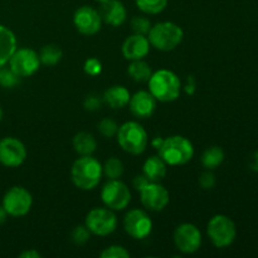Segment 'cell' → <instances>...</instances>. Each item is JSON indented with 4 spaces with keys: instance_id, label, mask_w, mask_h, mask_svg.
<instances>
[{
    "instance_id": "1",
    "label": "cell",
    "mask_w": 258,
    "mask_h": 258,
    "mask_svg": "<svg viewBox=\"0 0 258 258\" xmlns=\"http://www.w3.org/2000/svg\"><path fill=\"white\" fill-rule=\"evenodd\" d=\"M103 175L102 165L92 155H83L73 163L71 178L81 190H92L100 183Z\"/></svg>"
},
{
    "instance_id": "2",
    "label": "cell",
    "mask_w": 258,
    "mask_h": 258,
    "mask_svg": "<svg viewBox=\"0 0 258 258\" xmlns=\"http://www.w3.org/2000/svg\"><path fill=\"white\" fill-rule=\"evenodd\" d=\"M159 156L166 165L179 166L189 163L194 156V146L186 138L180 135L169 136L164 139L158 149Z\"/></svg>"
},
{
    "instance_id": "3",
    "label": "cell",
    "mask_w": 258,
    "mask_h": 258,
    "mask_svg": "<svg viewBox=\"0 0 258 258\" xmlns=\"http://www.w3.org/2000/svg\"><path fill=\"white\" fill-rule=\"evenodd\" d=\"M149 82V91L160 102H171L180 96L181 83L178 76L169 70L153 72Z\"/></svg>"
},
{
    "instance_id": "4",
    "label": "cell",
    "mask_w": 258,
    "mask_h": 258,
    "mask_svg": "<svg viewBox=\"0 0 258 258\" xmlns=\"http://www.w3.org/2000/svg\"><path fill=\"white\" fill-rule=\"evenodd\" d=\"M148 35L151 47L161 52H170L183 42L184 32L175 23L161 22L153 25Z\"/></svg>"
},
{
    "instance_id": "5",
    "label": "cell",
    "mask_w": 258,
    "mask_h": 258,
    "mask_svg": "<svg viewBox=\"0 0 258 258\" xmlns=\"http://www.w3.org/2000/svg\"><path fill=\"white\" fill-rule=\"evenodd\" d=\"M116 138L121 149L131 155H140L148 148V133L136 121H127L122 123L118 127Z\"/></svg>"
},
{
    "instance_id": "6",
    "label": "cell",
    "mask_w": 258,
    "mask_h": 258,
    "mask_svg": "<svg viewBox=\"0 0 258 258\" xmlns=\"http://www.w3.org/2000/svg\"><path fill=\"white\" fill-rule=\"evenodd\" d=\"M207 233L214 246L218 248H226V247L231 246L236 239V224L229 217L217 214L209 221Z\"/></svg>"
},
{
    "instance_id": "7",
    "label": "cell",
    "mask_w": 258,
    "mask_h": 258,
    "mask_svg": "<svg viewBox=\"0 0 258 258\" xmlns=\"http://www.w3.org/2000/svg\"><path fill=\"white\" fill-rule=\"evenodd\" d=\"M101 199L111 211H123L131 201L130 189L120 179H108L101 190Z\"/></svg>"
},
{
    "instance_id": "8",
    "label": "cell",
    "mask_w": 258,
    "mask_h": 258,
    "mask_svg": "<svg viewBox=\"0 0 258 258\" xmlns=\"http://www.w3.org/2000/svg\"><path fill=\"white\" fill-rule=\"evenodd\" d=\"M86 227L96 236L105 237L113 233L117 227V218L113 211L106 208H93L86 217Z\"/></svg>"
},
{
    "instance_id": "9",
    "label": "cell",
    "mask_w": 258,
    "mask_h": 258,
    "mask_svg": "<svg viewBox=\"0 0 258 258\" xmlns=\"http://www.w3.org/2000/svg\"><path fill=\"white\" fill-rule=\"evenodd\" d=\"M33 206L32 194L23 186H13L3 198V207L8 216L24 217Z\"/></svg>"
},
{
    "instance_id": "10",
    "label": "cell",
    "mask_w": 258,
    "mask_h": 258,
    "mask_svg": "<svg viewBox=\"0 0 258 258\" xmlns=\"http://www.w3.org/2000/svg\"><path fill=\"white\" fill-rule=\"evenodd\" d=\"M9 67L13 72L17 73L20 78L30 77L40 67L39 54L30 48L17 49L9 59Z\"/></svg>"
},
{
    "instance_id": "11",
    "label": "cell",
    "mask_w": 258,
    "mask_h": 258,
    "mask_svg": "<svg viewBox=\"0 0 258 258\" xmlns=\"http://www.w3.org/2000/svg\"><path fill=\"white\" fill-rule=\"evenodd\" d=\"M123 228L134 239H144L153 231V221L143 209H131L123 218Z\"/></svg>"
},
{
    "instance_id": "12",
    "label": "cell",
    "mask_w": 258,
    "mask_h": 258,
    "mask_svg": "<svg viewBox=\"0 0 258 258\" xmlns=\"http://www.w3.org/2000/svg\"><path fill=\"white\" fill-rule=\"evenodd\" d=\"M174 243L176 248L186 254L196 253L202 246V233L197 226L183 223L174 231Z\"/></svg>"
},
{
    "instance_id": "13",
    "label": "cell",
    "mask_w": 258,
    "mask_h": 258,
    "mask_svg": "<svg viewBox=\"0 0 258 258\" xmlns=\"http://www.w3.org/2000/svg\"><path fill=\"white\" fill-rule=\"evenodd\" d=\"M27 159V149L15 138H4L0 140V164L7 168H18Z\"/></svg>"
},
{
    "instance_id": "14",
    "label": "cell",
    "mask_w": 258,
    "mask_h": 258,
    "mask_svg": "<svg viewBox=\"0 0 258 258\" xmlns=\"http://www.w3.org/2000/svg\"><path fill=\"white\" fill-rule=\"evenodd\" d=\"M73 24L76 29L83 35H95L102 27V18L98 10L83 5L78 8L73 15Z\"/></svg>"
},
{
    "instance_id": "15",
    "label": "cell",
    "mask_w": 258,
    "mask_h": 258,
    "mask_svg": "<svg viewBox=\"0 0 258 258\" xmlns=\"http://www.w3.org/2000/svg\"><path fill=\"white\" fill-rule=\"evenodd\" d=\"M140 199L143 206L148 211L161 212L170 201L169 191L160 183L150 181L148 185L140 190Z\"/></svg>"
},
{
    "instance_id": "16",
    "label": "cell",
    "mask_w": 258,
    "mask_h": 258,
    "mask_svg": "<svg viewBox=\"0 0 258 258\" xmlns=\"http://www.w3.org/2000/svg\"><path fill=\"white\" fill-rule=\"evenodd\" d=\"M150 42L146 35L135 34L127 37L122 43V55L128 60L144 59L150 52Z\"/></svg>"
},
{
    "instance_id": "17",
    "label": "cell",
    "mask_w": 258,
    "mask_h": 258,
    "mask_svg": "<svg viewBox=\"0 0 258 258\" xmlns=\"http://www.w3.org/2000/svg\"><path fill=\"white\" fill-rule=\"evenodd\" d=\"M128 106L135 117L149 118L155 112L156 98L151 95L150 91H139L131 96Z\"/></svg>"
},
{
    "instance_id": "18",
    "label": "cell",
    "mask_w": 258,
    "mask_h": 258,
    "mask_svg": "<svg viewBox=\"0 0 258 258\" xmlns=\"http://www.w3.org/2000/svg\"><path fill=\"white\" fill-rule=\"evenodd\" d=\"M100 15L102 22L107 23L111 27H120L126 22L127 12L120 0H106L101 3Z\"/></svg>"
},
{
    "instance_id": "19",
    "label": "cell",
    "mask_w": 258,
    "mask_h": 258,
    "mask_svg": "<svg viewBox=\"0 0 258 258\" xmlns=\"http://www.w3.org/2000/svg\"><path fill=\"white\" fill-rule=\"evenodd\" d=\"M168 173L166 163L159 155H153L148 158L144 163L143 174L154 183H160Z\"/></svg>"
},
{
    "instance_id": "20",
    "label": "cell",
    "mask_w": 258,
    "mask_h": 258,
    "mask_svg": "<svg viewBox=\"0 0 258 258\" xmlns=\"http://www.w3.org/2000/svg\"><path fill=\"white\" fill-rule=\"evenodd\" d=\"M130 97L131 95L127 88L123 87V86L116 85L105 91V93L102 96V100L111 108L118 110V108H123L125 106L128 105Z\"/></svg>"
},
{
    "instance_id": "21",
    "label": "cell",
    "mask_w": 258,
    "mask_h": 258,
    "mask_svg": "<svg viewBox=\"0 0 258 258\" xmlns=\"http://www.w3.org/2000/svg\"><path fill=\"white\" fill-rule=\"evenodd\" d=\"M17 50V38L8 27L0 25V67L9 62L13 53Z\"/></svg>"
},
{
    "instance_id": "22",
    "label": "cell",
    "mask_w": 258,
    "mask_h": 258,
    "mask_svg": "<svg viewBox=\"0 0 258 258\" xmlns=\"http://www.w3.org/2000/svg\"><path fill=\"white\" fill-rule=\"evenodd\" d=\"M73 149L81 156L83 155H92L97 148V141L92 134H88L82 131V133L76 134L73 138Z\"/></svg>"
},
{
    "instance_id": "23",
    "label": "cell",
    "mask_w": 258,
    "mask_h": 258,
    "mask_svg": "<svg viewBox=\"0 0 258 258\" xmlns=\"http://www.w3.org/2000/svg\"><path fill=\"white\" fill-rule=\"evenodd\" d=\"M127 73L135 82H148L150 80L151 75H153V70H151L150 64L146 63L145 60L138 59V60H131V64L128 66Z\"/></svg>"
},
{
    "instance_id": "24",
    "label": "cell",
    "mask_w": 258,
    "mask_h": 258,
    "mask_svg": "<svg viewBox=\"0 0 258 258\" xmlns=\"http://www.w3.org/2000/svg\"><path fill=\"white\" fill-rule=\"evenodd\" d=\"M223 160L224 151L219 146H211V148L206 149L204 153L202 154V165L207 170H213V169L218 168L223 163Z\"/></svg>"
},
{
    "instance_id": "25",
    "label": "cell",
    "mask_w": 258,
    "mask_h": 258,
    "mask_svg": "<svg viewBox=\"0 0 258 258\" xmlns=\"http://www.w3.org/2000/svg\"><path fill=\"white\" fill-rule=\"evenodd\" d=\"M63 57V52L59 45L57 44H47L40 49L39 59L40 63L48 67L58 64Z\"/></svg>"
},
{
    "instance_id": "26",
    "label": "cell",
    "mask_w": 258,
    "mask_h": 258,
    "mask_svg": "<svg viewBox=\"0 0 258 258\" xmlns=\"http://www.w3.org/2000/svg\"><path fill=\"white\" fill-rule=\"evenodd\" d=\"M102 171L108 179H120L123 174V164L118 158H108L102 165Z\"/></svg>"
},
{
    "instance_id": "27",
    "label": "cell",
    "mask_w": 258,
    "mask_h": 258,
    "mask_svg": "<svg viewBox=\"0 0 258 258\" xmlns=\"http://www.w3.org/2000/svg\"><path fill=\"white\" fill-rule=\"evenodd\" d=\"M136 7L145 14H159L168 5V0H135Z\"/></svg>"
},
{
    "instance_id": "28",
    "label": "cell",
    "mask_w": 258,
    "mask_h": 258,
    "mask_svg": "<svg viewBox=\"0 0 258 258\" xmlns=\"http://www.w3.org/2000/svg\"><path fill=\"white\" fill-rule=\"evenodd\" d=\"M20 77L10 68L0 67V86L4 88H14L19 85Z\"/></svg>"
},
{
    "instance_id": "29",
    "label": "cell",
    "mask_w": 258,
    "mask_h": 258,
    "mask_svg": "<svg viewBox=\"0 0 258 258\" xmlns=\"http://www.w3.org/2000/svg\"><path fill=\"white\" fill-rule=\"evenodd\" d=\"M91 232L90 229L86 227V224L83 226H77L72 229L71 232V241L73 242L77 246H82V244L87 243L91 238Z\"/></svg>"
},
{
    "instance_id": "30",
    "label": "cell",
    "mask_w": 258,
    "mask_h": 258,
    "mask_svg": "<svg viewBox=\"0 0 258 258\" xmlns=\"http://www.w3.org/2000/svg\"><path fill=\"white\" fill-rule=\"evenodd\" d=\"M151 22L146 17H134L131 20V29L135 34L148 35L151 29Z\"/></svg>"
},
{
    "instance_id": "31",
    "label": "cell",
    "mask_w": 258,
    "mask_h": 258,
    "mask_svg": "<svg viewBox=\"0 0 258 258\" xmlns=\"http://www.w3.org/2000/svg\"><path fill=\"white\" fill-rule=\"evenodd\" d=\"M98 131H100L101 135L105 136V138H113V136H116V134H117L118 125L112 120V118L106 117L103 118V120H101L100 123H98Z\"/></svg>"
},
{
    "instance_id": "32",
    "label": "cell",
    "mask_w": 258,
    "mask_h": 258,
    "mask_svg": "<svg viewBox=\"0 0 258 258\" xmlns=\"http://www.w3.org/2000/svg\"><path fill=\"white\" fill-rule=\"evenodd\" d=\"M100 256L101 258H128L130 253H128V251L125 247L113 244V246H110L103 249Z\"/></svg>"
},
{
    "instance_id": "33",
    "label": "cell",
    "mask_w": 258,
    "mask_h": 258,
    "mask_svg": "<svg viewBox=\"0 0 258 258\" xmlns=\"http://www.w3.org/2000/svg\"><path fill=\"white\" fill-rule=\"evenodd\" d=\"M83 71H85L86 75L91 76V77H95V76H98L102 72V63L97 58L91 57L88 59H86L85 64H83Z\"/></svg>"
},
{
    "instance_id": "34",
    "label": "cell",
    "mask_w": 258,
    "mask_h": 258,
    "mask_svg": "<svg viewBox=\"0 0 258 258\" xmlns=\"http://www.w3.org/2000/svg\"><path fill=\"white\" fill-rule=\"evenodd\" d=\"M198 183L202 189L209 190V189L214 188V185H216V176H214L213 173H211V170L204 171V173H202L201 176H199Z\"/></svg>"
},
{
    "instance_id": "35",
    "label": "cell",
    "mask_w": 258,
    "mask_h": 258,
    "mask_svg": "<svg viewBox=\"0 0 258 258\" xmlns=\"http://www.w3.org/2000/svg\"><path fill=\"white\" fill-rule=\"evenodd\" d=\"M102 97L97 95H88L87 97L85 98V102H83V106L87 111H97L100 110L101 106H102Z\"/></svg>"
},
{
    "instance_id": "36",
    "label": "cell",
    "mask_w": 258,
    "mask_h": 258,
    "mask_svg": "<svg viewBox=\"0 0 258 258\" xmlns=\"http://www.w3.org/2000/svg\"><path fill=\"white\" fill-rule=\"evenodd\" d=\"M184 91H185L186 95L193 96L197 91V81L194 78V76H188L185 81V85H184Z\"/></svg>"
},
{
    "instance_id": "37",
    "label": "cell",
    "mask_w": 258,
    "mask_h": 258,
    "mask_svg": "<svg viewBox=\"0 0 258 258\" xmlns=\"http://www.w3.org/2000/svg\"><path fill=\"white\" fill-rule=\"evenodd\" d=\"M149 183H150V180H149L144 174H141V175H136L133 180L134 188H135L138 191H140L141 189L145 188Z\"/></svg>"
},
{
    "instance_id": "38",
    "label": "cell",
    "mask_w": 258,
    "mask_h": 258,
    "mask_svg": "<svg viewBox=\"0 0 258 258\" xmlns=\"http://www.w3.org/2000/svg\"><path fill=\"white\" fill-rule=\"evenodd\" d=\"M20 258H40L42 254L37 251V249H27V251H23L19 254Z\"/></svg>"
},
{
    "instance_id": "39",
    "label": "cell",
    "mask_w": 258,
    "mask_h": 258,
    "mask_svg": "<svg viewBox=\"0 0 258 258\" xmlns=\"http://www.w3.org/2000/svg\"><path fill=\"white\" fill-rule=\"evenodd\" d=\"M251 169L253 171H258V151H256V153L253 154V156H252Z\"/></svg>"
},
{
    "instance_id": "40",
    "label": "cell",
    "mask_w": 258,
    "mask_h": 258,
    "mask_svg": "<svg viewBox=\"0 0 258 258\" xmlns=\"http://www.w3.org/2000/svg\"><path fill=\"white\" fill-rule=\"evenodd\" d=\"M7 218H8L7 211L4 209V207L0 206V226H2V224H4L5 222H7Z\"/></svg>"
},
{
    "instance_id": "41",
    "label": "cell",
    "mask_w": 258,
    "mask_h": 258,
    "mask_svg": "<svg viewBox=\"0 0 258 258\" xmlns=\"http://www.w3.org/2000/svg\"><path fill=\"white\" fill-rule=\"evenodd\" d=\"M163 140H164V139H161V138H155L153 140V146L156 149V150H158V149L160 148V145H161V143H163Z\"/></svg>"
},
{
    "instance_id": "42",
    "label": "cell",
    "mask_w": 258,
    "mask_h": 258,
    "mask_svg": "<svg viewBox=\"0 0 258 258\" xmlns=\"http://www.w3.org/2000/svg\"><path fill=\"white\" fill-rule=\"evenodd\" d=\"M2 118H3V110L2 107H0V121H2Z\"/></svg>"
},
{
    "instance_id": "43",
    "label": "cell",
    "mask_w": 258,
    "mask_h": 258,
    "mask_svg": "<svg viewBox=\"0 0 258 258\" xmlns=\"http://www.w3.org/2000/svg\"><path fill=\"white\" fill-rule=\"evenodd\" d=\"M96 2H100V3H103V2H106V0H96Z\"/></svg>"
}]
</instances>
